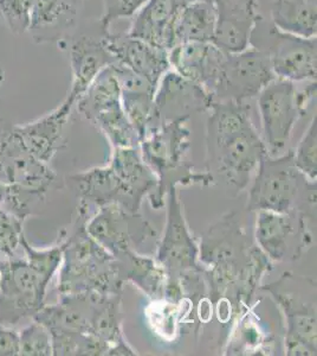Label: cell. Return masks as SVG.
I'll return each instance as SVG.
<instances>
[{
  "mask_svg": "<svg viewBox=\"0 0 317 356\" xmlns=\"http://www.w3.org/2000/svg\"><path fill=\"white\" fill-rule=\"evenodd\" d=\"M225 54L212 42H186L169 51L171 69L197 82L211 94Z\"/></svg>",
  "mask_w": 317,
  "mask_h": 356,
  "instance_id": "cell-23",
  "label": "cell"
},
{
  "mask_svg": "<svg viewBox=\"0 0 317 356\" xmlns=\"http://www.w3.org/2000/svg\"><path fill=\"white\" fill-rule=\"evenodd\" d=\"M55 179L56 172L25 149L13 126L0 132V182L6 189L25 191L44 200Z\"/></svg>",
  "mask_w": 317,
  "mask_h": 356,
  "instance_id": "cell-15",
  "label": "cell"
},
{
  "mask_svg": "<svg viewBox=\"0 0 317 356\" xmlns=\"http://www.w3.org/2000/svg\"><path fill=\"white\" fill-rule=\"evenodd\" d=\"M19 343V356L53 355L51 334L44 324L33 318L20 330Z\"/></svg>",
  "mask_w": 317,
  "mask_h": 356,
  "instance_id": "cell-35",
  "label": "cell"
},
{
  "mask_svg": "<svg viewBox=\"0 0 317 356\" xmlns=\"http://www.w3.org/2000/svg\"><path fill=\"white\" fill-rule=\"evenodd\" d=\"M19 332L0 324V356H19Z\"/></svg>",
  "mask_w": 317,
  "mask_h": 356,
  "instance_id": "cell-39",
  "label": "cell"
},
{
  "mask_svg": "<svg viewBox=\"0 0 317 356\" xmlns=\"http://www.w3.org/2000/svg\"><path fill=\"white\" fill-rule=\"evenodd\" d=\"M5 193H6L5 186L3 183L0 182V204H3V202H4Z\"/></svg>",
  "mask_w": 317,
  "mask_h": 356,
  "instance_id": "cell-40",
  "label": "cell"
},
{
  "mask_svg": "<svg viewBox=\"0 0 317 356\" xmlns=\"http://www.w3.org/2000/svg\"><path fill=\"white\" fill-rule=\"evenodd\" d=\"M191 1L193 0H148L132 17L127 33L169 51L173 24L181 10Z\"/></svg>",
  "mask_w": 317,
  "mask_h": 356,
  "instance_id": "cell-26",
  "label": "cell"
},
{
  "mask_svg": "<svg viewBox=\"0 0 317 356\" xmlns=\"http://www.w3.org/2000/svg\"><path fill=\"white\" fill-rule=\"evenodd\" d=\"M209 303L219 320L232 324L253 305L262 280L273 263L250 236L236 211L221 216L199 243Z\"/></svg>",
  "mask_w": 317,
  "mask_h": 356,
  "instance_id": "cell-1",
  "label": "cell"
},
{
  "mask_svg": "<svg viewBox=\"0 0 317 356\" xmlns=\"http://www.w3.org/2000/svg\"><path fill=\"white\" fill-rule=\"evenodd\" d=\"M315 97L316 81L298 88V83L277 77L258 94L262 139L268 154L277 157L286 152L296 122L307 113Z\"/></svg>",
  "mask_w": 317,
  "mask_h": 356,
  "instance_id": "cell-9",
  "label": "cell"
},
{
  "mask_svg": "<svg viewBox=\"0 0 317 356\" xmlns=\"http://www.w3.org/2000/svg\"><path fill=\"white\" fill-rule=\"evenodd\" d=\"M112 67L120 86L122 107L141 142L147 131L157 125L154 108L157 86L125 65H112Z\"/></svg>",
  "mask_w": 317,
  "mask_h": 356,
  "instance_id": "cell-22",
  "label": "cell"
},
{
  "mask_svg": "<svg viewBox=\"0 0 317 356\" xmlns=\"http://www.w3.org/2000/svg\"><path fill=\"white\" fill-rule=\"evenodd\" d=\"M73 110L74 107L62 102L50 113L25 125H15L13 129L25 149L40 162L49 164L60 150L65 125Z\"/></svg>",
  "mask_w": 317,
  "mask_h": 356,
  "instance_id": "cell-24",
  "label": "cell"
},
{
  "mask_svg": "<svg viewBox=\"0 0 317 356\" xmlns=\"http://www.w3.org/2000/svg\"><path fill=\"white\" fill-rule=\"evenodd\" d=\"M109 165L125 184L134 203L141 209L157 186V178L141 156L137 147H114Z\"/></svg>",
  "mask_w": 317,
  "mask_h": 356,
  "instance_id": "cell-28",
  "label": "cell"
},
{
  "mask_svg": "<svg viewBox=\"0 0 317 356\" xmlns=\"http://www.w3.org/2000/svg\"><path fill=\"white\" fill-rule=\"evenodd\" d=\"M250 45L268 56L277 79L295 83L316 81V36L284 33L262 17L251 33Z\"/></svg>",
  "mask_w": 317,
  "mask_h": 356,
  "instance_id": "cell-10",
  "label": "cell"
},
{
  "mask_svg": "<svg viewBox=\"0 0 317 356\" xmlns=\"http://www.w3.org/2000/svg\"><path fill=\"white\" fill-rule=\"evenodd\" d=\"M20 247L25 253V259L30 266L45 280L50 283L53 275L60 270L62 259H63V243H60L48 248H35L28 243L26 238L22 239Z\"/></svg>",
  "mask_w": 317,
  "mask_h": 356,
  "instance_id": "cell-33",
  "label": "cell"
},
{
  "mask_svg": "<svg viewBox=\"0 0 317 356\" xmlns=\"http://www.w3.org/2000/svg\"><path fill=\"white\" fill-rule=\"evenodd\" d=\"M216 8L213 43L226 53L249 48L253 29L261 19L258 0H212Z\"/></svg>",
  "mask_w": 317,
  "mask_h": 356,
  "instance_id": "cell-20",
  "label": "cell"
},
{
  "mask_svg": "<svg viewBox=\"0 0 317 356\" xmlns=\"http://www.w3.org/2000/svg\"><path fill=\"white\" fill-rule=\"evenodd\" d=\"M122 282H130L149 300H164L169 277L155 258L128 250L114 257Z\"/></svg>",
  "mask_w": 317,
  "mask_h": 356,
  "instance_id": "cell-27",
  "label": "cell"
},
{
  "mask_svg": "<svg viewBox=\"0 0 317 356\" xmlns=\"http://www.w3.org/2000/svg\"><path fill=\"white\" fill-rule=\"evenodd\" d=\"M33 0H0V13L11 31L28 33L31 25Z\"/></svg>",
  "mask_w": 317,
  "mask_h": 356,
  "instance_id": "cell-37",
  "label": "cell"
},
{
  "mask_svg": "<svg viewBox=\"0 0 317 356\" xmlns=\"http://www.w3.org/2000/svg\"><path fill=\"white\" fill-rule=\"evenodd\" d=\"M186 122H160L149 129L140 142L142 159L157 178V188L148 196L153 209L165 206L166 194L173 186L216 184L207 171L198 172L189 159L191 131Z\"/></svg>",
  "mask_w": 317,
  "mask_h": 356,
  "instance_id": "cell-3",
  "label": "cell"
},
{
  "mask_svg": "<svg viewBox=\"0 0 317 356\" xmlns=\"http://www.w3.org/2000/svg\"><path fill=\"white\" fill-rule=\"evenodd\" d=\"M85 221L83 216L77 215L73 233L62 239L63 259L58 270V293L120 295L125 283L119 275L117 259L87 233Z\"/></svg>",
  "mask_w": 317,
  "mask_h": 356,
  "instance_id": "cell-4",
  "label": "cell"
},
{
  "mask_svg": "<svg viewBox=\"0 0 317 356\" xmlns=\"http://www.w3.org/2000/svg\"><path fill=\"white\" fill-rule=\"evenodd\" d=\"M148 0H103V13L98 19L102 28L109 30L114 22L137 15Z\"/></svg>",
  "mask_w": 317,
  "mask_h": 356,
  "instance_id": "cell-38",
  "label": "cell"
},
{
  "mask_svg": "<svg viewBox=\"0 0 317 356\" xmlns=\"http://www.w3.org/2000/svg\"><path fill=\"white\" fill-rule=\"evenodd\" d=\"M165 204V229L154 258L169 280L180 283L186 298L197 307L207 297L204 267L199 261V243L189 231L177 186L167 191Z\"/></svg>",
  "mask_w": 317,
  "mask_h": 356,
  "instance_id": "cell-6",
  "label": "cell"
},
{
  "mask_svg": "<svg viewBox=\"0 0 317 356\" xmlns=\"http://www.w3.org/2000/svg\"><path fill=\"white\" fill-rule=\"evenodd\" d=\"M303 211H256L255 243L273 264L296 261L309 251L313 234Z\"/></svg>",
  "mask_w": 317,
  "mask_h": 356,
  "instance_id": "cell-13",
  "label": "cell"
},
{
  "mask_svg": "<svg viewBox=\"0 0 317 356\" xmlns=\"http://www.w3.org/2000/svg\"><path fill=\"white\" fill-rule=\"evenodd\" d=\"M216 23L217 17L212 0H193L181 10L173 24L169 50L186 42L213 43Z\"/></svg>",
  "mask_w": 317,
  "mask_h": 356,
  "instance_id": "cell-29",
  "label": "cell"
},
{
  "mask_svg": "<svg viewBox=\"0 0 317 356\" xmlns=\"http://www.w3.org/2000/svg\"><path fill=\"white\" fill-rule=\"evenodd\" d=\"M107 295L83 292L60 296L58 303L44 305L33 320L49 329L53 355L105 356L107 348L93 336L94 321Z\"/></svg>",
  "mask_w": 317,
  "mask_h": 356,
  "instance_id": "cell-7",
  "label": "cell"
},
{
  "mask_svg": "<svg viewBox=\"0 0 317 356\" xmlns=\"http://www.w3.org/2000/svg\"><path fill=\"white\" fill-rule=\"evenodd\" d=\"M249 211L289 213L300 211L316 216V182L298 170L291 151L273 157L265 154L258 163L248 194Z\"/></svg>",
  "mask_w": 317,
  "mask_h": 356,
  "instance_id": "cell-5",
  "label": "cell"
},
{
  "mask_svg": "<svg viewBox=\"0 0 317 356\" xmlns=\"http://www.w3.org/2000/svg\"><path fill=\"white\" fill-rule=\"evenodd\" d=\"M284 316L285 354H317L316 283L310 278L284 272L269 285H262Z\"/></svg>",
  "mask_w": 317,
  "mask_h": 356,
  "instance_id": "cell-8",
  "label": "cell"
},
{
  "mask_svg": "<svg viewBox=\"0 0 317 356\" xmlns=\"http://www.w3.org/2000/svg\"><path fill=\"white\" fill-rule=\"evenodd\" d=\"M75 106L105 136L112 149L140 146V138L122 107L120 86L112 65L97 75Z\"/></svg>",
  "mask_w": 317,
  "mask_h": 356,
  "instance_id": "cell-11",
  "label": "cell"
},
{
  "mask_svg": "<svg viewBox=\"0 0 317 356\" xmlns=\"http://www.w3.org/2000/svg\"><path fill=\"white\" fill-rule=\"evenodd\" d=\"M48 282L26 259L3 258L0 261V324L16 327L33 320L45 305Z\"/></svg>",
  "mask_w": 317,
  "mask_h": 356,
  "instance_id": "cell-12",
  "label": "cell"
},
{
  "mask_svg": "<svg viewBox=\"0 0 317 356\" xmlns=\"http://www.w3.org/2000/svg\"><path fill=\"white\" fill-rule=\"evenodd\" d=\"M108 31L100 24L97 33L73 35L63 41L71 68V85L63 102L71 107H75L77 100L102 70L115 65L105 40Z\"/></svg>",
  "mask_w": 317,
  "mask_h": 356,
  "instance_id": "cell-17",
  "label": "cell"
},
{
  "mask_svg": "<svg viewBox=\"0 0 317 356\" xmlns=\"http://www.w3.org/2000/svg\"><path fill=\"white\" fill-rule=\"evenodd\" d=\"M24 236V221L0 206V257L11 258Z\"/></svg>",
  "mask_w": 317,
  "mask_h": 356,
  "instance_id": "cell-36",
  "label": "cell"
},
{
  "mask_svg": "<svg viewBox=\"0 0 317 356\" xmlns=\"http://www.w3.org/2000/svg\"><path fill=\"white\" fill-rule=\"evenodd\" d=\"M85 231L110 254L135 250L157 236L155 228L141 213H130L119 204L101 207L85 221Z\"/></svg>",
  "mask_w": 317,
  "mask_h": 356,
  "instance_id": "cell-16",
  "label": "cell"
},
{
  "mask_svg": "<svg viewBox=\"0 0 317 356\" xmlns=\"http://www.w3.org/2000/svg\"><path fill=\"white\" fill-rule=\"evenodd\" d=\"M270 13V22L284 33L316 36V4L308 0H271Z\"/></svg>",
  "mask_w": 317,
  "mask_h": 356,
  "instance_id": "cell-30",
  "label": "cell"
},
{
  "mask_svg": "<svg viewBox=\"0 0 317 356\" xmlns=\"http://www.w3.org/2000/svg\"><path fill=\"white\" fill-rule=\"evenodd\" d=\"M85 0H33L28 33L37 42L65 41L76 28Z\"/></svg>",
  "mask_w": 317,
  "mask_h": 356,
  "instance_id": "cell-25",
  "label": "cell"
},
{
  "mask_svg": "<svg viewBox=\"0 0 317 356\" xmlns=\"http://www.w3.org/2000/svg\"><path fill=\"white\" fill-rule=\"evenodd\" d=\"M185 309L193 310L192 304L189 302L174 303L166 300H154L147 309L149 324L154 332L162 336V339L174 340L185 317L182 315Z\"/></svg>",
  "mask_w": 317,
  "mask_h": 356,
  "instance_id": "cell-32",
  "label": "cell"
},
{
  "mask_svg": "<svg viewBox=\"0 0 317 356\" xmlns=\"http://www.w3.org/2000/svg\"><path fill=\"white\" fill-rule=\"evenodd\" d=\"M308 1H310V3H313V4H316L317 0H308Z\"/></svg>",
  "mask_w": 317,
  "mask_h": 356,
  "instance_id": "cell-41",
  "label": "cell"
},
{
  "mask_svg": "<svg viewBox=\"0 0 317 356\" xmlns=\"http://www.w3.org/2000/svg\"><path fill=\"white\" fill-rule=\"evenodd\" d=\"M68 179L80 200L77 214L85 220L98 208L108 204H119L130 213H141L125 184L109 164L77 172Z\"/></svg>",
  "mask_w": 317,
  "mask_h": 356,
  "instance_id": "cell-19",
  "label": "cell"
},
{
  "mask_svg": "<svg viewBox=\"0 0 317 356\" xmlns=\"http://www.w3.org/2000/svg\"><path fill=\"white\" fill-rule=\"evenodd\" d=\"M293 154V162L298 170L311 182L317 179V118L311 119L308 129L298 143Z\"/></svg>",
  "mask_w": 317,
  "mask_h": 356,
  "instance_id": "cell-34",
  "label": "cell"
},
{
  "mask_svg": "<svg viewBox=\"0 0 317 356\" xmlns=\"http://www.w3.org/2000/svg\"><path fill=\"white\" fill-rule=\"evenodd\" d=\"M252 307L239 316L231 325L233 332L229 340L226 354L230 355H257L269 354L270 344L273 341L264 335L261 327L256 322V315Z\"/></svg>",
  "mask_w": 317,
  "mask_h": 356,
  "instance_id": "cell-31",
  "label": "cell"
},
{
  "mask_svg": "<svg viewBox=\"0 0 317 356\" xmlns=\"http://www.w3.org/2000/svg\"><path fill=\"white\" fill-rule=\"evenodd\" d=\"M206 124V171L236 193L244 191L266 152L246 102H214Z\"/></svg>",
  "mask_w": 317,
  "mask_h": 356,
  "instance_id": "cell-2",
  "label": "cell"
},
{
  "mask_svg": "<svg viewBox=\"0 0 317 356\" xmlns=\"http://www.w3.org/2000/svg\"><path fill=\"white\" fill-rule=\"evenodd\" d=\"M1 259H3V257H0V261H1Z\"/></svg>",
  "mask_w": 317,
  "mask_h": 356,
  "instance_id": "cell-42",
  "label": "cell"
},
{
  "mask_svg": "<svg viewBox=\"0 0 317 356\" xmlns=\"http://www.w3.org/2000/svg\"><path fill=\"white\" fill-rule=\"evenodd\" d=\"M105 40L115 58V65H125L155 86L171 69L169 51L165 49L157 48L141 38L130 36L128 33L108 31Z\"/></svg>",
  "mask_w": 317,
  "mask_h": 356,
  "instance_id": "cell-21",
  "label": "cell"
},
{
  "mask_svg": "<svg viewBox=\"0 0 317 356\" xmlns=\"http://www.w3.org/2000/svg\"><path fill=\"white\" fill-rule=\"evenodd\" d=\"M273 79L276 76L268 56L250 45L241 51L225 54L211 95L214 102H246Z\"/></svg>",
  "mask_w": 317,
  "mask_h": 356,
  "instance_id": "cell-14",
  "label": "cell"
},
{
  "mask_svg": "<svg viewBox=\"0 0 317 356\" xmlns=\"http://www.w3.org/2000/svg\"><path fill=\"white\" fill-rule=\"evenodd\" d=\"M213 102L212 95L203 86L169 69L161 77L154 95L157 124L187 122L193 115L209 112Z\"/></svg>",
  "mask_w": 317,
  "mask_h": 356,
  "instance_id": "cell-18",
  "label": "cell"
}]
</instances>
